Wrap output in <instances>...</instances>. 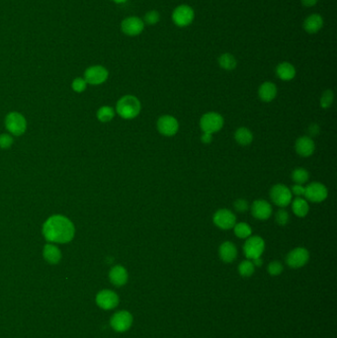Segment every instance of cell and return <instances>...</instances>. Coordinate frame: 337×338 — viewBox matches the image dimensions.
Listing matches in <instances>:
<instances>
[{
  "instance_id": "cell-1",
  "label": "cell",
  "mask_w": 337,
  "mask_h": 338,
  "mask_svg": "<svg viewBox=\"0 0 337 338\" xmlns=\"http://www.w3.org/2000/svg\"><path fill=\"white\" fill-rule=\"evenodd\" d=\"M74 226L66 218L60 214H56L48 218L42 226L44 238L50 242L68 244L74 236Z\"/></svg>"
},
{
  "instance_id": "cell-2",
  "label": "cell",
  "mask_w": 337,
  "mask_h": 338,
  "mask_svg": "<svg viewBox=\"0 0 337 338\" xmlns=\"http://www.w3.org/2000/svg\"><path fill=\"white\" fill-rule=\"evenodd\" d=\"M117 113L126 120H130L138 116L142 105L140 100L132 95L123 96L117 103Z\"/></svg>"
},
{
  "instance_id": "cell-3",
  "label": "cell",
  "mask_w": 337,
  "mask_h": 338,
  "mask_svg": "<svg viewBox=\"0 0 337 338\" xmlns=\"http://www.w3.org/2000/svg\"><path fill=\"white\" fill-rule=\"evenodd\" d=\"M292 192L284 184H276L270 190L271 201L280 208H286L292 203Z\"/></svg>"
},
{
  "instance_id": "cell-4",
  "label": "cell",
  "mask_w": 337,
  "mask_h": 338,
  "mask_svg": "<svg viewBox=\"0 0 337 338\" xmlns=\"http://www.w3.org/2000/svg\"><path fill=\"white\" fill-rule=\"evenodd\" d=\"M224 118L216 112H208L200 119V128L203 132L214 134L220 132L224 127Z\"/></svg>"
},
{
  "instance_id": "cell-5",
  "label": "cell",
  "mask_w": 337,
  "mask_h": 338,
  "mask_svg": "<svg viewBox=\"0 0 337 338\" xmlns=\"http://www.w3.org/2000/svg\"><path fill=\"white\" fill-rule=\"evenodd\" d=\"M265 250V242L261 236H254L246 238V244L244 246V255L248 259L252 260L255 258L261 257Z\"/></svg>"
},
{
  "instance_id": "cell-6",
  "label": "cell",
  "mask_w": 337,
  "mask_h": 338,
  "mask_svg": "<svg viewBox=\"0 0 337 338\" xmlns=\"http://www.w3.org/2000/svg\"><path fill=\"white\" fill-rule=\"evenodd\" d=\"M304 196L308 201L312 203H322L328 198V191L322 183L312 182L306 187Z\"/></svg>"
},
{
  "instance_id": "cell-7",
  "label": "cell",
  "mask_w": 337,
  "mask_h": 338,
  "mask_svg": "<svg viewBox=\"0 0 337 338\" xmlns=\"http://www.w3.org/2000/svg\"><path fill=\"white\" fill-rule=\"evenodd\" d=\"M5 126L12 134L21 136L27 128V122L20 113L12 112L6 116Z\"/></svg>"
},
{
  "instance_id": "cell-8",
  "label": "cell",
  "mask_w": 337,
  "mask_h": 338,
  "mask_svg": "<svg viewBox=\"0 0 337 338\" xmlns=\"http://www.w3.org/2000/svg\"><path fill=\"white\" fill-rule=\"evenodd\" d=\"M132 322L134 318L130 312L120 310L113 314V316L110 320V324L115 332H125L130 328Z\"/></svg>"
},
{
  "instance_id": "cell-9",
  "label": "cell",
  "mask_w": 337,
  "mask_h": 338,
  "mask_svg": "<svg viewBox=\"0 0 337 338\" xmlns=\"http://www.w3.org/2000/svg\"><path fill=\"white\" fill-rule=\"evenodd\" d=\"M172 20L179 27H186L194 20V10L189 5H179L172 13Z\"/></svg>"
},
{
  "instance_id": "cell-10",
  "label": "cell",
  "mask_w": 337,
  "mask_h": 338,
  "mask_svg": "<svg viewBox=\"0 0 337 338\" xmlns=\"http://www.w3.org/2000/svg\"><path fill=\"white\" fill-rule=\"evenodd\" d=\"M310 260V252L304 248H296L286 256V263L289 267L298 269L304 267Z\"/></svg>"
},
{
  "instance_id": "cell-11",
  "label": "cell",
  "mask_w": 337,
  "mask_h": 338,
  "mask_svg": "<svg viewBox=\"0 0 337 338\" xmlns=\"http://www.w3.org/2000/svg\"><path fill=\"white\" fill-rule=\"evenodd\" d=\"M212 222L220 230H230L236 224V214L228 209H220L216 212L212 216Z\"/></svg>"
},
{
  "instance_id": "cell-12",
  "label": "cell",
  "mask_w": 337,
  "mask_h": 338,
  "mask_svg": "<svg viewBox=\"0 0 337 338\" xmlns=\"http://www.w3.org/2000/svg\"><path fill=\"white\" fill-rule=\"evenodd\" d=\"M108 70L101 66H94L85 70V82L89 84L99 85L105 82L108 78Z\"/></svg>"
},
{
  "instance_id": "cell-13",
  "label": "cell",
  "mask_w": 337,
  "mask_h": 338,
  "mask_svg": "<svg viewBox=\"0 0 337 338\" xmlns=\"http://www.w3.org/2000/svg\"><path fill=\"white\" fill-rule=\"evenodd\" d=\"M158 130L164 136H173L178 132L179 123L173 116L164 115L158 120Z\"/></svg>"
},
{
  "instance_id": "cell-14",
  "label": "cell",
  "mask_w": 337,
  "mask_h": 338,
  "mask_svg": "<svg viewBox=\"0 0 337 338\" xmlns=\"http://www.w3.org/2000/svg\"><path fill=\"white\" fill-rule=\"evenodd\" d=\"M119 296L111 290H102L96 296V302L99 308L109 310L115 308L119 304Z\"/></svg>"
},
{
  "instance_id": "cell-15",
  "label": "cell",
  "mask_w": 337,
  "mask_h": 338,
  "mask_svg": "<svg viewBox=\"0 0 337 338\" xmlns=\"http://www.w3.org/2000/svg\"><path fill=\"white\" fill-rule=\"evenodd\" d=\"M272 206L269 202L263 199L255 200L252 205V214L256 220H266L272 216Z\"/></svg>"
},
{
  "instance_id": "cell-16",
  "label": "cell",
  "mask_w": 337,
  "mask_h": 338,
  "mask_svg": "<svg viewBox=\"0 0 337 338\" xmlns=\"http://www.w3.org/2000/svg\"><path fill=\"white\" fill-rule=\"evenodd\" d=\"M144 28V23L138 17H128L123 20L121 24V29L123 33L128 36H138L140 35Z\"/></svg>"
},
{
  "instance_id": "cell-17",
  "label": "cell",
  "mask_w": 337,
  "mask_h": 338,
  "mask_svg": "<svg viewBox=\"0 0 337 338\" xmlns=\"http://www.w3.org/2000/svg\"><path fill=\"white\" fill-rule=\"evenodd\" d=\"M296 152L302 158L310 156L316 150V144L314 140L308 136H300L295 144Z\"/></svg>"
},
{
  "instance_id": "cell-18",
  "label": "cell",
  "mask_w": 337,
  "mask_h": 338,
  "mask_svg": "<svg viewBox=\"0 0 337 338\" xmlns=\"http://www.w3.org/2000/svg\"><path fill=\"white\" fill-rule=\"evenodd\" d=\"M109 279L111 283L117 287H122L126 285L128 279V274L126 268L121 265L114 266L109 272Z\"/></svg>"
},
{
  "instance_id": "cell-19",
  "label": "cell",
  "mask_w": 337,
  "mask_h": 338,
  "mask_svg": "<svg viewBox=\"0 0 337 338\" xmlns=\"http://www.w3.org/2000/svg\"><path fill=\"white\" fill-rule=\"evenodd\" d=\"M218 255L222 262L232 263L238 257V248L232 242H224L218 248Z\"/></svg>"
},
{
  "instance_id": "cell-20",
  "label": "cell",
  "mask_w": 337,
  "mask_h": 338,
  "mask_svg": "<svg viewBox=\"0 0 337 338\" xmlns=\"http://www.w3.org/2000/svg\"><path fill=\"white\" fill-rule=\"evenodd\" d=\"M324 26V19L320 14H312L304 21V29L310 34L318 33Z\"/></svg>"
},
{
  "instance_id": "cell-21",
  "label": "cell",
  "mask_w": 337,
  "mask_h": 338,
  "mask_svg": "<svg viewBox=\"0 0 337 338\" xmlns=\"http://www.w3.org/2000/svg\"><path fill=\"white\" fill-rule=\"evenodd\" d=\"M258 96L263 102H271L277 96V87L270 82H266L260 85L258 89Z\"/></svg>"
},
{
  "instance_id": "cell-22",
  "label": "cell",
  "mask_w": 337,
  "mask_h": 338,
  "mask_svg": "<svg viewBox=\"0 0 337 338\" xmlns=\"http://www.w3.org/2000/svg\"><path fill=\"white\" fill-rule=\"evenodd\" d=\"M276 74L281 80L290 82L295 78V66L292 64L287 62H281L276 68Z\"/></svg>"
},
{
  "instance_id": "cell-23",
  "label": "cell",
  "mask_w": 337,
  "mask_h": 338,
  "mask_svg": "<svg viewBox=\"0 0 337 338\" xmlns=\"http://www.w3.org/2000/svg\"><path fill=\"white\" fill-rule=\"evenodd\" d=\"M234 140L240 146H248L252 142V132L248 128H238L234 132Z\"/></svg>"
},
{
  "instance_id": "cell-24",
  "label": "cell",
  "mask_w": 337,
  "mask_h": 338,
  "mask_svg": "<svg viewBox=\"0 0 337 338\" xmlns=\"http://www.w3.org/2000/svg\"><path fill=\"white\" fill-rule=\"evenodd\" d=\"M44 258L50 264H58L62 259V252L54 244H46L44 248Z\"/></svg>"
},
{
  "instance_id": "cell-25",
  "label": "cell",
  "mask_w": 337,
  "mask_h": 338,
  "mask_svg": "<svg viewBox=\"0 0 337 338\" xmlns=\"http://www.w3.org/2000/svg\"><path fill=\"white\" fill-rule=\"evenodd\" d=\"M292 210L296 216L304 218L308 214L310 206L306 199L296 197L294 201H292Z\"/></svg>"
},
{
  "instance_id": "cell-26",
  "label": "cell",
  "mask_w": 337,
  "mask_h": 338,
  "mask_svg": "<svg viewBox=\"0 0 337 338\" xmlns=\"http://www.w3.org/2000/svg\"><path fill=\"white\" fill-rule=\"evenodd\" d=\"M218 64L224 70H232L236 68V58L232 54H222L218 58Z\"/></svg>"
},
{
  "instance_id": "cell-27",
  "label": "cell",
  "mask_w": 337,
  "mask_h": 338,
  "mask_svg": "<svg viewBox=\"0 0 337 338\" xmlns=\"http://www.w3.org/2000/svg\"><path fill=\"white\" fill-rule=\"evenodd\" d=\"M234 234L242 240H246L252 234V228L248 222H238L232 228Z\"/></svg>"
},
{
  "instance_id": "cell-28",
  "label": "cell",
  "mask_w": 337,
  "mask_h": 338,
  "mask_svg": "<svg viewBox=\"0 0 337 338\" xmlns=\"http://www.w3.org/2000/svg\"><path fill=\"white\" fill-rule=\"evenodd\" d=\"M255 271V266L253 265L252 261L250 259H246L238 265V273L240 276L248 278L252 277Z\"/></svg>"
},
{
  "instance_id": "cell-29",
  "label": "cell",
  "mask_w": 337,
  "mask_h": 338,
  "mask_svg": "<svg viewBox=\"0 0 337 338\" xmlns=\"http://www.w3.org/2000/svg\"><path fill=\"white\" fill-rule=\"evenodd\" d=\"M114 116H115V111L112 107H109V106H103L97 112V117L99 121L103 123L110 122L114 118Z\"/></svg>"
},
{
  "instance_id": "cell-30",
  "label": "cell",
  "mask_w": 337,
  "mask_h": 338,
  "mask_svg": "<svg viewBox=\"0 0 337 338\" xmlns=\"http://www.w3.org/2000/svg\"><path fill=\"white\" fill-rule=\"evenodd\" d=\"M308 178H310V174L306 169L298 168L294 169V171L292 172V179L295 182V184L302 185L306 182H308Z\"/></svg>"
},
{
  "instance_id": "cell-31",
  "label": "cell",
  "mask_w": 337,
  "mask_h": 338,
  "mask_svg": "<svg viewBox=\"0 0 337 338\" xmlns=\"http://www.w3.org/2000/svg\"><path fill=\"white\" fill-rule=\"evenodd\" d=\"M334 95L332 90L330 89L326 90L320 97V107L324 109L330 108L334 102Z\"/></svg>"
},
{
  "instance_id": "cell-32",
  "label": "cell",
  "mask_w": 337,
  "mask_h": 338,
  "mask_svg": "<svg viewBox=\"0 0 337 338\" xmlns=\"http://www.w3.org/2000/svg\"><path fill=\"white\" fill-rule=\"evenodd\" d=\"M160 14L156 10H152L144 15V18L142 21L144 24H148V25H156L160 22Z\"/></svg>"
},
{
  "instance_id": "cell-33",
  "label": "cell",
  "mask_w": 337,
  "mask_h": 338,
  "mask_svg": "<svg viewBox=\"0 0 337 338\" xmlns=\"http://www.w3.org/2000/svg\"><path fill=\"white\" fill-rule=\"evenodd\" d=\"M283 269L284 268H283L282 263L280 261H277V260L270 262L269 265H268V268H267L268 273L271 276H278V275H280L283 272Z\"/></svg>"
},
{
  "instance_id": "cell-34",
  "label": "cell",
  "mask_w": 337,
  "mask_h": 338,
  "mask_svg": "<svg viewBox=\"0 0 337 338\" xmlns=\"http://www.w3.org/2000/svg\"><path fill=\"white\" fill-rule=\"evenodd\" d=\"M290 220V216L289 212L286 211L284 208H281L279 211L277 212L276 214V222L279 226H285L286 224H288Z\"/></svg>"
},
{
  "instance_id": "cell-35",
  "label": "cell",
  "mask_w": 337,
  "mask_h": 338,
  "mask_svg": "<svg viewBox=\"0 0 337 338\" xmlns=\"http://www.w3.org/2000/svg\"><path fill=\"white\" fill-rule=\"evenodd\" d=\"M234 207L236 209V211L238 212H246L248 211L250 209V204L248 202V200L246 199H238L234 203Z\"/></svg>"
},
{
  "instance_id": "cell-36",
  "label": "cell",
  "mask_w": 337,
  "mask_h": 338,
  "mask_svg": "<svg viewBox=\"0 0 337 338\" xmlns=\"http://www.w3.org/2000/svg\"><path fill=\"white\" fill-rule=\"evenodd\" d=\"M86 85H87V82H85V80L84 78H78L74 80L72 82V88L76 92H84L85 89H86Z\"/></svg>"
},
{
  "instance_id": "cell-37",
  "label": "cell",
  "mask_w": 337,
  "mask_h": 338,
  "mask_svg": "<svg viewBox=\"0 0 337 338\" xmlns=\"http://www.w3.org/2000/svg\"><path fill=\"white\" fill-rule=\"evenodd\" d=\"M13 144V138L11 136L3 134L0 136V148H8L12 146Z\"/></svg>"
},
{
  "instance_id": "cell-38",
  "label": "cell",
  "mask_w": 337,
  "mask_h": 338,
  "mask_svg": "<svg viewBox=\"0 0 337 338\" xmlns=\"http://www.w3.org/2000/svg\"><path fill=\"white\" fill-rule=\"evenodd\" d=\"M304 191H306V187L304 185H302V184H295L291 188L292 195H295L296 197L304 196Z\"/></svg>"
},
{
  "instance_id": "cell-39",
  "label": "cell",
  "mask_w": 337,
  "mask_h": 338,
  "mask_svg": "<svg viewBox=\"0 0 337 338\" xmlns=\"http://www.w3.org/2000/svg\"><path fill=\"white\" fill-rule=\"evenodd\" d=\"M320 127L316 124H312L308 128V132H310V138H314L320 134Z\"/></svg>"
},
{
  "instance_id": "cell-40",
  "label": "cell",
  "mask_w": 337,
  "mask_h": 338,
  "mask_svg": "<svg viewBox=\"0 0 337 338\" xmlns=\"http://www.w3.org/2000/svg\"><path fill=\"white\" fill-rule=\"evenodd\" d=\"M201 142L203 144H209L212 142V134H209V132H203V134L201 136Z\"/></svg>"
},
{
  "instance_id": "cell-41",
  "label": "cell",
  "mask_w": 337,
  "mask_h": 338,
  "mask_svg": "<svg viewBox=\"0 0 337 338\" xmlns=\"http://www.w3.org/2000/svg\"><path fill=\"white\" fill-rule=\"evenodd\" d=\"M300 1L304 7H312L318 3V0H300Z\"/></svg>"
},
{
  "instance_id": "cell-42",
  "label": "cell",
  "mask_w": 337,
  "mask_h": 338,
  "mask_svg": "<svg viewBox=\"0 0 337 338\" xmlns=\"http://www.w3.org/2000/svg\"><path fill=\"white\" fill-rule=\"evenodd\" d=\"M252 261L253 265H254L255 267H261V266L263 265V260H262L261 257H258V258L252 259Z\"/></svg>"
},
{
  "instance_id": "cell-43",
  "label": "cell",
  "mask_w": 337,
  "mask_h": 338,
  "mask_svg": "<svg viewBox=\"0 0 337 338\" xmlns=\"http://www.w3.org/2000/svg\"><path fill=\"white\" fill-rule=\"evenodd\" d=\"M114 2H116V3H124V2H126V0H113Z\"/></svg>"
}]
</instances>
